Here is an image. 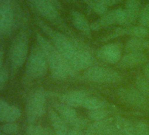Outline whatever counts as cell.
Instances as JSON below:
<instances>
[{
	"instance_id": "obj_3",
	"label": "cell",
	"mask_w": 149,
	"mask_h": 135,
	"mask_svg": "<svg viewBox=\"0 0 149 135\" xmlns=\"http://www.w3.org/2000/svg\"><path fill=\"white\" fill-rule=\"evenodd\" d=\"M31 7L42 18L50 21L52 24L55 25L62 33L73 36L74 33L72 30L66 25V23L61 19L59 11L51 5L47 0H28Z\"/></svg>"
},
{
	"instance_id": "obj_36",
	"label": "cell",
	"mask_w": 149,
	"mask_h": 135,
	"mask_svg": "<svg viewBox=\"0 0 149 135\" xmlns=\"http://www.w3.org/2000/svg\"><path fill=\"white\" fill-rule=\"evenodd\" d=\"M4 57H5V52L4 50L0 49V71H1L4 68H3V64H4Z\"/></svg>"
},
{
	"instance_id": "obj_22",
	"label": "cell",
	"mask_w": 149,
	"mask_h": 135,
	"mask_svg": "<svg viewBox=\"0 0 149 135\" xmlns=\"http://www.w3.org/2000/svg\"><path fill=\"white\" fill-rule=\"evenodd\" d=\"M83 108L86 109L87 111L91 110H96V109H100V108H105L106 107V103L96 97H91L89 96L84 102Z\"/></svg>"
},
{
	"instance_id": "obj_6",
	"label": "cell",
	"mask_w": 149,
	"mask_h": 135,
	"mask_svg": "<svg viewBox=\"0 0 149 135\" xmlns=\"http://www.w3.org/2000/svg\"><path fill=\"white\" fill-rule=\"evenodd\" d=\"M29 38L26 32H20L14 39L10 50V61L15 70H19L28 58Z\"/></svg>"
},
{
	"instance_id": "obj_37",
	"label": "cell",
	"mask_w": 149,
	"mask_h": 135,
	"mask_svg": "<svg viewBox=\"0 0 149 135\" xmlns=\"http://www.w3.org/2000/svg\"><path fill=\"white\" fill-rule=\"evenodd\" d=\"M44 135H55L53 128L50 127H44Z\"/></svg>"
},
{
	"instance_id": "obj_10",
	"label": "cell",
	"mask_w": 149,
	"mask_h": 135,
	"mask_svg": "<svg viewBox=\"0 0 149 135\" xmlns=\"http://www.w3.org/2000/svg\"><path fill=\"white\" fill-rule=\"evenodd\" d=\"M124 47L121 43L111 42L104 45L97 53V57L107 64H118L123 56Z\"/></svg>"
},
{
	"instance_id": "obj_17",
	"label": "cell",
	"mask_w": 149,
	"mask_h": 135,
	"mask_svg": "<svg viewBox=\"0 0 149 135\" xmlns=\"http://www.w3.org/2000/svg\"><path fill=\"white\" fill-rule=\"evenodd\" d=\"M48 117L55 135H68L69 128L68 127V124L60 117V115L54 109L49 110Z\"/></svg>"
},
{
	"instance_id": "obj_40",
	"label": "cell",
	"mask_w": 149,
	"mask_h": 135,
	"mask_svg": "<svg viewBox=\"0 0 149 135\" xmlns=\"http://www.w3.org/2000/svg\"><path fill=\"white\" fill-rule=\"evenodd\" d=\"M65 1H68L69 3H74V2H76V0H65Z\"/></svg>"
},
{
	"instance_id": "obj_33",
	"label": "cell",
	"mask_w": 149,
	"mask_h": 135,
	"mask_svg": "<svg viewBox=\"0 0 149 135\" xmlns=\"http://www.w3.org/2000/svg\"><path fill=\"white\" fill-rule=\"evenodd\" d=\"M68 135H85V132H84V130L70 127L68 130Z\"/></svg>"
},
{
	"instance_id": "obj_9",
	"label": "cell",
	"mask_w": 149,
	"mask_h": 135,
	"mask_svg": "<svg viewBox=\"0 0 149 135\" xmlns=\"http://www.w3.org/2000/svg\"><path fill=\"white\" fill-rule=\"evenodd\" d=\"M111 26H129L127 15L124 8L118 7L111 11H108L99 19L91 24L92 31H99L107 28Z\"/></svg>"
},
{
	"instance_id": "obj_14",
	"label": "cell",
	"mask_w": 149,
	"mask_h": 135,
	"mask_svg": "<svg viewBox=\"0 0 149 135\" xmlns=\"http://www.w3.org/2000/svg\"><path fill=\"white\" fill-rule=\"evenodd\" d=\"M14 22V13L10 4L4 2L0 5V34L8 32Z\"/></svg>"
},
{
	"instance_id": "obj_34",
	"label": "cell",
	"mask_w": 149,
	"mask_h": 135,
	"mask_svg": "<svg viewBox=\"0 0 149 135\" xmlns=\"http://www.w3.org/2000/svg\"><path fill=\"white\" fill-rule=\"evenodd\" d=\"M47 1H48L51 5H53L58 11L62 10V6H61L60 0H47Z\"/></svg>"
},
{
	"instance_id": "obj_1",
	"label": "cell",
	"mask_w": 149,
	"mask_h": 135,
	"mask_svg": "<svg viewBox=\"0 0 149 135\" xmlns=\"http://www.w3.org/2000/svg\"><path fill=\"white\" fill-rule=\"evenodd\" d=\"M37 25L77 73L93 66V53L87 46L72 36L54 29L40 19H37Z\"/></svg>"
},
{
	"instance_id": "obj_32",
	"label": "cell",
	"mask_w": 149,
	"mask_h": 135,
	"mask_svg": "<svg viewBox=\"0 0 149 135\" xmlns=\"http://www.w3.org/2000/svg\"><path fill=\"white\" fill-rule=\"evenodd\" d=\"M94 1H96L103 6H105L109 8V7L115 6L118 5L121 2V0H94Z\"/></svg>"
},
{
	"instance_id": "obj_2",
	"label": "cell",
	"mask_w": 149,
	"mask_h": 135,
	"mask_svg": "<svg viewBox=\"0 0 149 135\" xmlns=\"http://www.w3.org/2000/svg\"><path fill=\"white\" fill-rule=\"evenodd\" d=\"M36 40L38 46L40 47L47 60L48 70H50L53 79L62 81L69 77H74L77 75V72L70 67L63 55L46 36L37 33Z\"/></svg>"
},
{
	"instance_id": "obj_5",
	"label": "cell",
	"mask_w": 149,
	"mask_h": 135,
	"mask_svg": "<svg viewBox=\"0 0 149 135\" xmlns=\"http://www.w3.org/2000/svg\"><path fill=\"white\" fill-rule=\"evenodd\" d=\"M48 70L47 60L38 46H34L26 61V75L31 79H38L44 77Z\"/></svg>"
},
{
	"instance_id": "obj_41",
	"label": "cell",
	"mask_w": 149,
	"mask_h": 135,
	"mask_svg": "<svg viewBox=\"0 0 149 135\" xmlns=\"http://www.w3.org/2000/svg\"><path fill=\"white\" fill-rule=\"evenodd\" d=\"M5 2V0H0V5H1V4H3Z\"/></svg>"
},
{
	"instance_id": "obj_13",
	"label": "cell",
	"mask_w": 149,
	"mask_h": 135,
	"mask_svg": "<svg viewBox=\"0 0 149 135\" xmlns=\"http://www.w3.org/2000/svg\"><path fill=\"white\" fill-rule=\"evenodd\" d=\"M147 61V58L144 53H125L117 64L118 68L122 70L132 69L140 66Z\"/></svg>"
},
{
	"instance_id": "obj_11",
	"label": "cell",
	"mask_w": 149,
	"mask_h": 135,
	"mask_svg": "<svg viewBox=\"0 0 149 135\" xmlns=\"http://www.w3.org/2000/svg\"><path fill=\"white\" fill-rule=\"evenodd\" d=\"M50 94L54 95L53 97L58 99L59 102L70 105L74 108L82 107L84 100L90 96L84 90H72L61 94H56V93H50Z\"/></svg>"
},
{
	"instance_id": "obj_18",
	"label": "cell",
	"mask_w": 149,
	"mask_h": 135,
	"mask_svg": "<svg viewBox=\"0 0 149 135\" xmlns=\"http://www.w3.org/2000/svg\"><path fill=\"white\" fill-rule=\"evenodd\" d=\"M125 53H144L149 50V40L146 38H130L125 47Z\"/></svg>"
},
{
	"instance_id": "obj_4",
	"label": "cell",
	"mask_w": 149,
	"mask_h": 135,
	"mask_svg": "<svg viewBox=\"0 0 149 135\" xmlns=\"http://www.w3.org/2000/svg\"><path fill=\"white\" fill-rule=\"evenodd\" d=\"M118 99L125 106L140 111L149 110V98L136 87H123L116 90Z\"/></svg>"
},
{
	"instance_id": "obj_39",
	"label": "cell",
	"mask_w": 149,
	"mask_h": 135,
	"mask_svg": "<svg viewBox=\"0 0 149 135\" xmlns=\"http://www.w3.org/2000/svg\"><path fill=\"white\" fill-rule=\"evenodd\" d=\"M85 135H96V134H94V133H92V132H85Z\"/></svg>"
},
{
	"instance_id": "obj_25",
	"label": "cell",
	"mask_w": 149,
	"mask_h": 135,
	"mask_svg": "<svg viewBox=\"0 0 149 135\" xmlns=\"http://www.w3.org/2000/svg\"><path fill=\"white\" fill-rule=\"evenodd\" d=\"M108 116H109V112L105 108H100V109L88 111V117L93 122L106 119V118H108Z\"/></svg>"
},
{
	"instance_id": "obj_7",
	"label": "cell",
	"mask_w": 149,
	"mask_h": 135,
	"mask_svg": "<svg viewBox=\"0 0 149 135\" xmlns=\"http://www.w3.org/2000/svg\"><path fill=\"white\" fill-rule=\"evenodd\" d=\"M47 95V92L42 89H38L29 96L26 105V118L29 124H34L38 118L45 114Z\"/></svg>"
},
{
	"instance_id": "obj_30",
	"label": "cell",
	"mask_w": 149,
	"mask_h": 135,
	"mask_svg": "<svg viewBox=\"0 0 149 135\" xmlns=\"http://www.w3.org/2000/svg\"><path fill=\"white\" fill-rule=\"evenodd\" d=\"M68 125L70 127H72V128H77V129L84 130L86 127H88L89 124H88V121L85 118L78 116L76 119H74Z\"/></svg>"
},
{
	"instance_id": "obj_38",
	"label": "cell",
	"mask_w": 149,
	"mask_h": 135,
	"mask_svg": "<svg viewBox=\"0 0 149 135\" xmlns=\"http://www.w3.org/2000/svg\"><path fill=\"white\" fill-rule=\"evenodd\" d=\"M9 104V103L6 101V100H5V99H3V98H0V111L1 110H3L6 106H7Z\"/></svg>"
},
{
	"instance_id": "obj_21",
	"label": "cell",
	"mask_w": 149,
	"mask_h": 135,
	"mask_svg": "<svg viewBox=\"0 0 149 135\" xmlns=\"http://www.w3.org/2000/svg\"><path fill=\"white\" fill-rule=\"evenodd\" d=\"M114 123L122 135H137L135 124L131 120L125 119L122 117H117Z\"/></svg>"
},
{
	"instance_id": "obj_31",
	"label": "cell",
	"mask_w": 149,
	"mask_h": 135,
	"mask_svg": "<svg viewBox=\"0 0 149 135\" xmlns=\"http://www.w3.org/2000/svg\"><path fill=\"white\" fill-rule=\"evenodd\" d=\"M9 80V72L7 70L6 68L0 71V92L3 91L8 83Z\"/></svg>"
},
{
	"instance_id": "obj_20",
	"label": "cell",
	"mask_w": 149,
	"mask_h": 135,
	"mask_svg": "<svg viewBox=\"0 0 149 135\" xmlns=\"http://www.w3.org/2000/svg\"><path fill=\"white\" fill-rule=\"evenodd\" d=\"M22 115L21 110L15 106L8 104L3 110L0 111V122L1 123H9L16 122L20 118Z\"/></svg>"
},
{
	"instance_id": "obj_28",
	"label": "cell",
	"mask_w": 149,
	"mask_h": 135,
	"mask_svg": "<svg viewBox=\"0 0 149 135\" xmlns=\"http://www.w3.org/2000/svg\"><path fill=\"white\" fill-rule=\"evenodd\" d=\"M137 135H149V125L144 120H138L135 123Z\"/></svg>"
},
{
	"instance_id": "obj_24",
	"label": "cell",
	"mask_w": 149,
	"mask_h": 135,
	"mask_svg": "<svg viewBox=\"0 0 149 135\" xmlns=\"http://www.w3.org/2000/svg\"><path fill=\"white\" fill-rule=\"evenodd\" d=\"M135 87L149 98V80L144 75H139L135 78Z\"/></svg>"
},
{
	"instance_id": "obj_35",
	"label": "cell",
	"mask_w": 149,
	"mask_h": 135,
	"mask_svg": "<svg viewBox=\"0 0 149 135\" xmlns=\"http://www.w3.org/2000/svg\"><path fill=\"white\" fill-rule=\"evenodd\" d=\"M143 75L149 80V62H147L143 69Z\"/></svg>"
},
{
	"instance_id": "obj_15",
	"label": "cell",
	"mask_w": 149,
	"mask_h": 135,
	"mask_svg": "<svg viewBox=\"0 0 149 135\" xmlns=\"http://www.w3.org/2000/svg\"><path fill=\"white\" fill-rule=\"evenodd\" d=\"M70 20L73 26L83 34L86 36H90L91 34L92 30L91 23L82 13L78 11H72L70 13Z\"/></svg>"
},
{
	"instance_id": "obj_42",
	"label": "cell",
	"mask_w": 149,
	"mask_h": 135,
	"mask_svg": "<svg viewBox=\"0 0 149 135\" xmlns=\"http://www.w3.org/2000/svg\"><path fill=\"white\" fill-rule=\"evenodd\" d=\"M0 135H6L5 133H3V132H0Z\"/></svg>"
},
{
	"instance_id": "obj_19",
	"label": "cell",
	"mask_w": 149,
	"mask_h": 135,
	"mask_svg": "<svg viewBox=\"0 0 149 135\" xmlns=\"http://www.w3.org/2000/svg\"><path fill=\"white\" fill-rule=\"evenodd\" d=\"M142 7L140 0H125V6L124 9L127 15L128 25H132L139 19Z\"/></svg>"
},
{
	"instance_id": "obj_16",
	"label": "cell",
	"mask_w": 149,
	"mask_h": 135,
	"mask_svg": "<svg viewBox=\"0 0 149 135\" xmlns=\"http://www.w3.org/2000/svg\"><path fill=\"white\" fill-rule=\"evenodd\" d=\"M53 109L60 115V117L68 124L69 125L74 119H76L78 115L77 111L74 110V107L68 105L66 104H63L59 101L53 102Z\"/></svg>"
},
{
	"instance_id": "obj_27",
	"label": "cell",
	"mask_w": 149,
	"mask_h": 135,
	"mask_svg": "<svg viewBox=\"0 0 149 135\" xmlns=\"http://www.w3.org/2000/svg\"><path fill=\"white\" fill-rule=\"evenodd\" d=\"M139 25L149 29V4H146L142 7L139 17Z\"/></svg>"
},
{
	"instance_id": "obj_23",
	"label": "cell",
	"mask_w": 149,
	"mask_h": 135,
	"mask_svg": "<svg viewBox=\"0 0 149 135\" xmlns=\"http://www.w3.org/2000/svg\"><path fill=\"white\" fill-rule=\"evenodd\" d=\"M83 2L85 3V5L88 6V8L90 9L91 12H92L93 13H95L98 16H102L108 12L107 6H103L101 4L94 1V0H83Z\"/></svg>"
},
{
	"instance_id": "obj_12",
	"label": "cell",
	"mask_w": 149,
	"mask_h": 135,
	"mask_svg": "<svg viewBox=\"0 0 149 135\" xmlns=\"http://www.w3.org/2000/svg\"><path fill=\"white\" fill-rule=\"evenodd\" d=\"M87 132L96 135H122L115 123L109 118L89 124Z\"/></svg>"
},
{
	"instance_id": "obj_26",
	"label": "cell",
	"mask_w": 149,
	"mask_h": 135,
	"mask_svg": "<svg viewBox=\"0 0 149 135\" xmlns=\"http://www.w3.org/2000/svg\"><path fill=\"white\" fill-rule=\"evenodd\" d=\"M0 130L6 135H14L19 130V125L16 122H9L4 123L0 126Z\"/></svg>"
},
{
	"instance_id": "obj_8",
	"label": "cell",
	"mask_w": 149,
	"mask_h": 135,
	"mask_svg": "<svg viewBox=\"0 0 149 135\" xmlns=\"http://www.w3.org/2000/svg\"><path fill=\"white\" fill-rule=\"evenodd\" d=\"M84 78L93 83L106 84H118L122 80L118 72L108 68L94 65L84 71Z\"/></svg>"
},
{
	"instance_id": "obj_29",
	"label": "cell",
	"mask_w": 149,
	"mask_h": 135,
	"mask_svg": "<svg viewBox=\"0 0 149 135\" xmlns=\"http://www.w3.org/2000/svg\"><path fill=\"white\" fill-rule=\"evenodd\" d=\"M26 135H44V127L39 125L29 124L26 127Z\"/></svg>"
}]
</instances>
